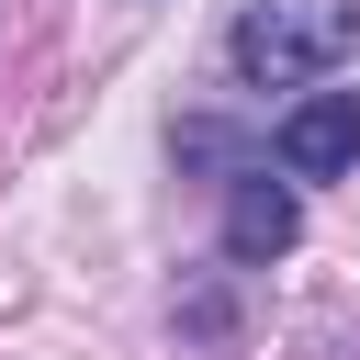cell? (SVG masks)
<instances>
[{
    "label": "cell",
    "instance_id": "6da1fadb",
    "mask_svg": "<svg viewBox=\"0 0 360 360\" xmlns=\"http://www.w3.org/2000/svg\"><path fill=\"white\" fill-rule=\"evenodd\" d=\"M225 56L259 90H304L338 56H360V0H248L236 34H225Z\"/></svg>",
    "mask_w": 360,
    "mask_h": 360
},
{
    "label": "cell",
    "instance_id": "7a4b0ae2",
    "mask_svg": "<svg viewBox=\"0 0 360 360\" xmlns=\"http://www.w3.org/2000/svg\"><path fill=\"white\" fill-rule=\"evenodd\" d=\"M270 158H281V180H338V169H360V90H304V101L281 112Z\"/></svg>",
    "mask_w": 360,
    "mask_h": 360
},
{
    "label": "cell",
    "instance_id": "3957f363",
    "mask_svg": "<svg viewBox=\"0 0 360 360\" xmlns=\"http://www.w3.org/2000/svg\"><path fill=\"white\" fill-rule=\"evenodd\" d=\"M292 236H304V202H292L270 169H248V180L225 191V259H236V270H270Z\"/></svg>",
    "mask_w": 360,
    "mask_h": 360
}]
</instances>
